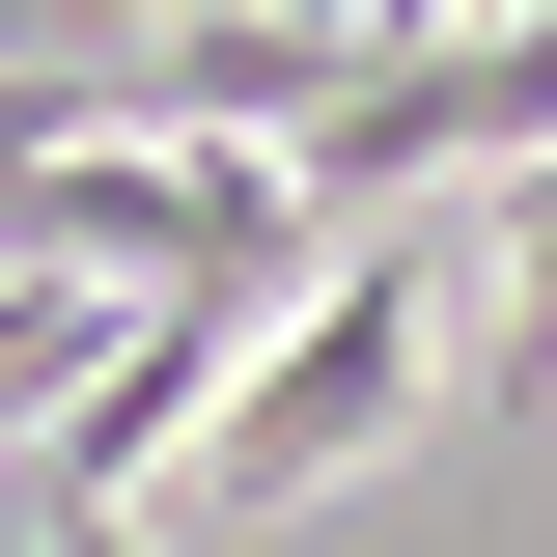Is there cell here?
<instances>
[{
    "mask_svg": "<svg viewBox=\"0 0 557 557\" xmlns=\"http://www.w3.org/2000/svg\"><path fill=\"white\" fill-rule=\"evenodd\" d=\"M28 557H139V530H28Z\"/></svg>",
    "mask_w": 557,
    "mask_h": 557,
    "instance_id": "obj_3",
    "label": "cell"
},
{
    "mask_svg": "<svg viewBox=\"0 0 557 557\" xmlns=\"http://www.w3.org/2000/svg\"><path fill=\"white\" fill-rule=\"evenodd\" d=\"M474 362H502V391H557V139L502 168V307H474Z\"/></svg>",
    "mask_w": 557,
    "mask_h": 557,
    "instance_id": "obj_2",
    "label": "cell"
},
{
    "mask_svg": "<svg viewBox=\"0 0 557 557\" xmlns=\"http://www.w3.org/2000/svg\"><path fill=\"white\" fill-rule=\"evenodd\" d=\"M446 307H474V223H446V196H418V223H335V251H307L251 335H223V391H196V446H168V474H196L223 530H278L307 474H362V446L418 418Z\"/></svg>",
    "mask_w": 557,
    "mask_h": 557,
    "instance_id": "obj_1",
    "label": "cell"
}]
</instances>
